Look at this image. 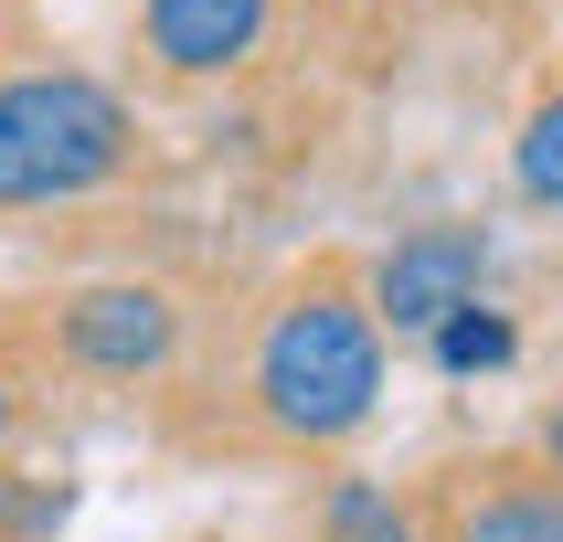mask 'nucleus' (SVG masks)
I'll list each match as a JSON object with an SVG mask.
<instances>
[{"instance_id":"f03ea898","label":"nucleus","mask_w":563,"mask_h":542,"mask_svg":"<svg viewBox=\"0 0 563 542\" xmlns=\"http://www.w3.org/2000/svg\"><path fill=\"white\" fill-rule=\"evenodd\" d=\"M139 170V107L86 64H0V213H64Z\"/></svg>"},{"instance_id":"423d86ee","label":"nucleus","mask_w":563,"mask_h":542,"mask_svg":"<svg viewBox=\"0 0 563 542\" xmlns=\"http://www.w3.org/2000/svg\"><path fill=\"white\" fill-rule=\"evenodd\" d=\"M437 542H563V500H553V478H532V468H489L468 500L446 510Z\"/></svg>"},{"instance_id":"9b49d317","label":"nucleus","mask_w":563,"mask_h":542,"mask_svg":"<svg viewBox=\"0 0 563 542\" xmlns=\"http://www.w3.org/2000/svg\"><path fill=\"white\" fill-rule=\"evenodd\" d=\"M22 54V11H11V0H0V64Z\"/></svg>"},{"instance_id":"f257e3e1","label":"nucleus","mask_w":563,"mask_h":542,"mask_svg":"<svg viewBox=\"0 0 563 542\" xmlns=\"http://www.w3.org/2000/svg\"><path fill=\"white\" fill-rule=\"evenodd\" d=\"M383 405V330L351 266H309L255 309L245 341V414L277 446H341Z\"/></svg>"},{"instance_id":"1a4fd4ad","label":"nucleus","mask_w":563,"mask_h":542,"mask_svg":"<svg viewBox=\"0 0 563 542\" xmlns=\"http://www.w3.org/2000/svg\"><path fill=\"white\" fill-rule=\"evenodd\" d=\"M521 202L532 213L563 202V96H532V118H521Z\"/></svg>"},{"instance_id":"7ed1b4c3","label":"nucleus","mask_w":563,"mask_h":542,"mask_svg":"<svg viewBox=\"0 0 563 542\" xmlns=\"http://www.w3.org/2000/svg\"><path fill=\"white\" fill-rule=\"evenodd\" d=\"M54 351L96 383H159L181 362V298L159 277H86L54 298Z\"/></svg>"},{"instance_id":"39448f33","label":"nucleus","mask_w":563,"mask_h":542,"mask_svg":"<svg viewBox=\"0 0 563 542\" xmlns=\"http://www.w3.org/2000/svg\"><path fill=\"white\" fill-rule=\"evenodd\" d=\"M266 32H277V0H139V54L170 86H213V75L255 64Z\"/></svg>"},{"instance_id":"20e7f679","label":"nucleus","mask_w":563,"mask_h":542,"mask_svg":"<svg viewBox=\"0 0 563 542\" xmlns=\"http://www.w3.org/2000/svg\"><path fill=\"white\" fill-rule=\"evenodd\" d=\"M478 277H489V234H478V223H415L373 266L362 309H373V330H437L446 309L478 298Z\"/></svg>"},{"instance_id":"6e6552de","label":"nucleus","mask_w":563,"mask_h":542,"mask_svg":"<svg viewBox=\"0 0 563 542\" xmlns=\"http://www.w3.org/2000/svg\"><path fill=\"white\" fill-rule=\"evenodd\" d=\"M426 341H437V362H446V373H500L510 351H521V330H510L500 309H478V298H468V309H446Z\"/></svg>"},{"instance_id":"9d476101","label":"nucleus","mask_w":563,"mask_h":542,"mask_svg":"<svg viewBox=\"0 0 563 542\" xmlns=\"http://www.w3.org/2000/svg\"><path fill=\"white\" fill-rule=\"evenodd\" d=\"M64 510H75V489H54V478L43 489H0V532H54Z\"/></svg>"},{"instance_id":"f8f14e48","label":"nucleus","mask_w":563,"mask_h":542,"mask_svg":"<svg viewBox=\"0 0 563 542\" xmlns=\"http://www.w3.org/2000/svg\"><path fill=\"white\" fill-rule=\"evenodd\" d=\"M11 425H22V394H11V373H0V446H11Z\"/></svg>"},{"instance_id":"0eeeda50","label":"nucleus","mask_w":563,"mask_h":542,"mask_svg":"<svg viewBox=\"0 0 563 542\" xmlns=\"http://www.w3.org/2000/svg\"><path fill=\"white\" fill-rule=\"evenodd\" d=\"M319 542H426V521H415V500H394L373 478H341L319 500Z\"/></svg>"}]
</instances>
